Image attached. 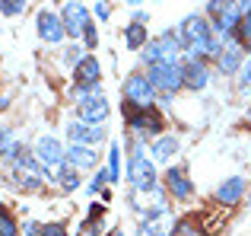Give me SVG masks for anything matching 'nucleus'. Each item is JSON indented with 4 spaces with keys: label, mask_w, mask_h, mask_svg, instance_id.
<instances>
[{
    "label": "nucleus",
    "mask_w": 251,
    "mask_h": 236,
    "mask_svg": "<svg viewBox=\"0 0 251 236\" xmlns=\"http://www.w3.org/2000/svg\"><path fill=\"white\" fill-rule=\"evenodd\" d=\"M172 236H201V230L194 227V220L181 217V220H175V227H172Z\"/></svg>",
    "instance_id": "obj_29"
},
{
    "label": "nucleus",
    "mask_w": 251,
    "mask_h": 236,
    "mask_svg": "<svg viewBox=\"0 0 251 236\" xmlns=\"http://www.w3.org/2000/svg\"><path fill=\"white\" fill-rule=\"evenodd\" d=\"M130 19H134V23H143V26H150V13H143V10H137Z\"/></svg>",
    "instance_id": "obj_36"
},
{
    "label": "nucleus",
    "mask_w": 251,
    "mask_h": 236,
    "mask_svg": "<svg viewBox=\"0 0 251 236\" xmlns=\"http://www.w3.org/2000/svg\"><path fill=\"white\" fill-rule=\"evenodd\" d=\"M245 188H248L245 176H229V179H223L220 185H216V201L226 205V207H235L245 198Z\"/></svg>",
    "instance_id": "obj_16"
},
{
    "label": "nucleus",
    "mask_w": 251,
    "mask_h": 236,
    "mask_svg": "<svg viewBox=\"0 0 251 236\" xmlns=\"http://www.w3.org/2000/svg\"><path fill=\"white\" fill-rule=\"evenodd\" d=\"M19 144H23V141L16 137V131H13L10 124H0V163H13Z\"/></svg>",
    "instance_id": "obj_20"
},
{
    "label": "nucleus",
    "mask_w": 251,
    "mask_h": 236,
    "mask_svg": "<svg viewBox=\"0 0 251 236\" xmlns=\"http://www.w3.org/2000/svg\"><path fill=\"white\" fill-rule=\"evenodd\" d=\"M64 134H67V141H70V144L99 147V144L108 137V131H105V124H89V121H80V118H74V121L64 124Z\"/></svg>",
    "instance_id": "obj_8"
},
{
    "label": "nucleus",
    "mask_w": 251,
    "mask_h": 236,
    "mask_svg": "<svg viewBox=\"0 0 251 236\" xmlns=\"http://www.w3.org/2000/svg\"><path fill=\"white\" fill-rule=\"evenodd\" d=\"M140 55H143V64H147V67L150 64H181L184 45H181L178 29H162L156 38H150Z\"/></svg>",
    "instance_id": "obj_3"
},
{
    "label": "nucleus",
    "mask_w": 251,
    "mask_h": 236,
    "mask_svg": "<svg viewBox=\"0 0 251 236\" xmlns=\"http://www.w3.org/2000/svg\"><path fill=\"white\" fill-rule=\"evenodd\" d=\"M147 42H150L147 26H143V23H134V19H130V23L124 26V45H127L130 51H143V48H147Z\"/></svg>",
    "instance_id": "obj_19"
},
{
    "label": "nucleus",
    "mask_w": 251,
    "mask_h": 236,
    "mask_svg": "<svg viewBox=\"0 0 251 236\" xmlns=\"http://www.w3.org/2000/svg\"><path fill=\"white\" fill-rule=\"evenodd\" d=\"M121 112H124V121H127V131H130L134 141L153 144L159 134H166V118L156 112V109H134V106L124 102Z\"/></svg>",
    "instance_id": "obj_2"
},
{
    "label": "nucleus",
    "mask_w": 251,
    "mask_h": 236,
    "mask_svg": "<svg viewBox=\"0 0 251 236\" xmlns=\"http://www.w3.org/2000/svg\"><path fill=\"white\" fill-rule=\"evenodd\" d=\"M232 38L251 55V13H245V16H242V23H239V29H235Z\"/></svg>",
    "instance_id": "obj_25"
},
{
    "label": "nucleus",
    "mask_w": 251,
    "mask_h": 236,
    "mask_svg": "<svg viewBox=\"0 0 251 236\" xmlns=\"http://www.w3.org/2000/svg\"><path fill=\"white\" fill-rule=\"evenodd\" d=\"M248 118H251V109H248Z\"/></svg>",
    "instance_id": "obj_40"
},
{
    "label": "nucleus",
    "mask_w": 251,
    "mask_h": 236,
    "mask_svg": "<svg viewBox=\"0 0 251 236\" xmlns=\"http://www.w3.org/2000/svg\"><path fill=\"white\" fill-rule=\"evenodd\" d=\"M108 16H111L108 0H96V19H99V23H108Z\"/></svg>",
    "instance_id": "obj_33"
},
{
    "label": "nucleus",
    "mask_w": 251,
    "mask_h": 236,
    "mask_svg": "<svg viewBox=\"0 0 251 236\" xmlns=\"http://www.w3.org/2000/svg\"><path fill=\"white\" fill-rule=\"evenodd\" d=\"M140 236H172L169 220H140Z\"/></svg>",
    "instance_id": "obj_24"
},
{
    "label": "nucleus",
    "mask_w": 251,
    "mask_h": 236,
    "mask_svg": "<svg viewBox=\"0 0 251 236\" xmlns=\"http://www.w3.org/2000/svg\"><path fill=\"white\" fill-rule=\"evenodd\" d=\"M108 236H127V233H124V230H111Z\"/></svg>",
    "instance_id": "obj_39"
},
{
    "label": "nucleus",
    "mask_w": 251,
    "mask_h": 236,
    "mask_svg": "<svg viewBox=\"0 0 251 236\" xmlns=\"http://www.w3.org/2000/svg\"><path fill=\"white\" fill-rule=\"evenodd\" d=\"M25 6H29V0H0V16L16 19V16L25 13Z\"/></svg>",
    "instance_id": "obj_26"
},
{
    "label": "nucleus",
    "mask_w": 251,
    "mask_h": 236,
    "mask_svg": "<svg viewBox=\"0 0 251 236\" xmlns=\"http://www.w3.org/2000/svg\"><path fill=\"white\" fill-rule=\"evenodd\" d=\"M121 96L127 106L134 109H156V102H159V93L153 89V83L147 80V74L143 70H134V74H127L121 80Z\"/></svg>",
    "instance_id": "obj_4"
},
{
    "label": "nucleus",
    "mask_w": 251,
    "mask_h": 236,
    "mask_svg": "<svg viewBox=\"0 0 251 236\" xmlns=\"http://www.w3.org/2000/svg\"><path fill=\"white\" fill-rule=\"evenodd\" d=\"M99 198H102V205H105V201H111V188H102V192H99Z\"/></svg>",
    "instance_id": "obj_38"
},
{
    "label": "nucleus",
    "mask_w": 251,
    "mask_h": 236,
    "mask_svg": "<svg viewBox=\"0 0 251 236\" xmlns=\"http://www.w3.org/2000/svg\"><path fill=\"white\" fill-rule=\"evenodd\" d=\"M54 182L64 188V192H76V188L83 185L80 173H76L74 166H61V169H54Z\"/></svg>",
    "instance_id": "obj_21"
},
{
    "label": "nucleus",
    "mask_w": 251,
    "mask_h": 236,
    "mask_svg": "<svg viewBox=\"0 0 251 236\" xmlns=\"http://www.w3.org/2000/svg\"><path fill=\"white\" fill-rule=\"evenodd\" d=\"M178 147H181V141H178L175 134H159L150 144V156H153V163H172V156L178 153Z\"/></svg>",
    "instance_id": "obj_18"
},
{
    "label": "nucleus",
    "mask_w": 251,
    "mask_h": 236,
    "mask_svg": "<svg viewBox=\"0 0 251 236\" xmlns=\"http://www.w3.org/2000/svg\"><path fill=\"white\" fill-rule=\"evenodd\" d=\"M67 166L76 173H96L99 169V150L86 147V144H67Z\"/></svg>",
    "instance_id": "obj_14"
},
{
    "label": "nucleus",
    "mask_w": 251,
    "mask_h": 236,
    "mask_svg": "<svg viewBox=\"0 0 251 236\" xmlns=\"http://www.w3.org/2000/svg\"><path fill=\"white\" fill-rule=\"evenodd\" d=\"M162 185H166V192L175 201H191L194 198V182H191V176H188L184 166H169L166 173H162Z\"/></svg>",
    "instance_id": "obj_11"
},
{
    "label": "nucleus",
    "mask_w": 251,
    "mask_h": 236,
    "mask_svg": "<svg viewBox=\"0 0 251 236\" xmlns=\"http://www.w3.org/2000/svg\"><path fill=\"white\" fill-rule=\"evenodd\" d=\"M35 32H38V38H42L45 45H61L64 38H67L64 19H61V13H54V10H38V16H35Z\"/></svg>",
    "instance_id": "obj_9"
},
{
    "label": "nucleus",
    "mask_w": 251,
    "mask_h": 236,
    "mask_svg": "<svg viewBox=\"0 0 251 236\" xmlns=\"http://www.w3.org/2000/svg\"><path fill=\"white\" fill-rule=\"evenodd\" d=\"M80 38H83V48L92 55V51L99 48V29H96V23H86V29H83Z\"/></svg>",
    "instance_id": "obj_28"
},
{
    "label": "nucleus",
    "mask_w": 251,
    "mask_h": 236,
    "mask_svg": "<svg viewBox=\"0 0 251 236\" xmlns=\"http://www.w3.org/2000/svg\"><path fill=\"white\" fill-rule=\"evenodd\" d=\"M147 80L153 83V89L159 96H175L184 89V74H181V64H150L147 70Z\"/></svg>",
    "instance_id": "obj_5"
},
{
    "label": "nucleus",
    "mask_w": 251,
    "mask_h": 236,
    "mask_svg": "<svg viewBox=\"0 0 251 236\" xmlns=\"http://www.w3.org/2000/svg\"><path fill=\"white\" fill-rule=\"evenodd\" d=\"M70 80H74L76 89H86V93L102 89V64H99V58L96 55H86L83 61L70 70Z\"/></svg>",
    "instance_id": "obj_7"
},
{
    "label": "nucleus",
    "mask_w": 251,
    "mask_h": 236,
    "mask_svg": "<svg viewBox=\"0 0 251 236\" xmlns=\"http://www.w3.org/2000/svg\"><path fill=\"white\" fill-rule=\"evenodd\" d=\"M86 55H89V51H86L83 48V45H67V48H64L61 51V58H64V64H70V70H74L76 67V64H80L83 61V58Z\"/></svg>",
    "instance_id": "obj_27"
},
{
    "label": "nucleus",
    "mask_w": 251,
    "mask_h": 236,
    "mask_svg": "<svg viewBox=\"0 0 251 236\" xmlns=\"http://www.w3.org/2000/svg\"><path fill=\"white\" fill-rule=\"evenodd\" d=\"M108 115H111V106H108V99H105L102 89H96V93H89L83 102H76V118H80V121L105 124Z\"/></svg>",
    "instance_id": "obj_10"
},
{
    "label": "nucleus",
    "mask_w": 251,
    "mask_h": 236,
    "mask_svg": "<svg viewBox=\"0 0 251 236\" xmlns=\"http://www.w3.org/2000/svg\"><path fill=\"white\" fill-rule=\"evenodd\" d=\"M121 179V144L111 141L108 147V182H118Z\"/></svg>",
    "instance_id": "obj_22"
},
{
    "label": "nucleus",
    "mask_w": 251,
    "mask_h": 236,
    "mask_svg": "<svg viewBox=\"0 0 251 236\" xmlns=\"http://www.w3.org/2000/svg\"><path fill=\"white\" fill-rule=\"evenodd\" d=\"M235 3H239V10H242V16H245V13H251V0H235Z\"/></svg>",
    "instance_id": "obj_37"
},
{
    "label": "nucleus",
    "mask_w": 251,
    "mask_h": 236,
    "mask_svg": "<svg viewBox=\"0 0 251 236\" xmlns=\"http://www.w3.org/2000/svg\"><path fill=\"white\" fill-rule=\"evenodd\" d=\"M105 182H108V169H96V176L86 182V192H89V195H99L105 188Z\"/></svg>",
    "instance_id": "obj_30"
},
{
    "label": "nucleus",
    "mask_w": 251,
    "mask_h": 236,
    "mask_svg": "<svg viewBox=\"0 0 251 236\" xmlns=\"http://www.w3.org/2000/svg\"><path fill=\"white\" fill-rule=\"evenodd\" d=\"M6 182H10L16 192H42L45 188V179L32 169H23V166H10L6 169Z\"/></svg>",
    "instance_id": "obj_17"
},
{
    "label": "nucleus",
    "mask_w": 251,
    "mask_h": 236,
    "mask_svg": "<svg viewBox=\"0 0 251 236\" xmlns=\"http://www.w3.org/2000/svg\"><path fill=\"white\" fill-rule=\"evenodd\" d=\"M61 19H64V29H67L70 38H80L86 23H92L89 10H86L83 0H64L61 3Z\"/></svg>",
    "instance_id": "obj_12"
},
{
    "label": "nucleus",
    "mask_w": 251,
    "mask_h": 236,
    "mask_svg": "<svg viewBox=\"0 0 251 236\" xmlns=\"http://www.w3.org/2000/svg\"><path fill=\"white\" fill-rule=\"evenodd\" d=\"M245 61H248V58H245V48H242V45L232 38V42L220 51V58H216L213 64H216V74H223V77H239V70L245 67Z\"/></svg>",
    "instance_id": "obj_13"
},
{
    "label": "nucleus",
    "mask_w": 251,
    "mask_h": 236,
    "mask_svg": "<svg viewBox=\"0 0 251 236\" xmlns=\"http://www.w3.org/2000/svg\"><path fill=\"white\" fill-rule=\"evenodd\" d=\"M0 236H19V220L10 207L0 205Z\"/></svg>",
    "instance_id": "obj_23"
},
{
    "label": "nucleus",
    "mask_w": 251,
    "mask_h": 236,
    "mask_svg": "<svg viewBox=\"0 0 251 236\" xmlns=\"http://www.w3.org/2000/svg\"><path fill=\"white\" fill-rule=\"evenodd\" d=\"M181 74H184V89L201 93L210 83V61H181Z\"/></svg>",
    "instance_id": "obj_15"
},
{
    "label": "nucleus",
    "mask_w": 251,
    "mask_h": 236,
    "mask_svg": "<svg viewBox=\"0 0 251 236\" xmlns=\"http://www.w3.org/2000/svg\"><path fill=\"white\" fill-rule=\"evenodd\" d=\"M127 150H130V153H127V173H124V179H127L130 192L153 195L156 188H159V173H156L153 156H147V144H140V141L130 137Z\"/></svg>",
    "instance_id": "obj_1"
},
{
    "label": "nucleus",
    "mask_w": 251,
    "mask_h": 236,
    "mask_svg": "<svg viewBox=\"0 0 251 236\" xmlns=\"http://www.w3.org/2000/svg\"><path fill=\"white\" fill-rule=\"evenodd\" d=\"M42 236H67V224H61V220L42 224Z\"/></svg>",
    "instance_id": "obj_32"
},
{
    "label": "nucleus",
    "mask_w": 251,
    "mask_h": 236,
    "mask_svg": "<svg viewBox=\"0 0 251 236\" xmlns=\"http://www.w3.org/2000/svg\"><path fill=\"white\" fill-rule=\"evenodd\" d=\"M32 150H35L38 163H42V166H48L51 173H54V169H61V166H67V147H64L57 137H51V134H42L35 144H32Z\"/></svg>",
    "instance_id": "obj_6"
},
{
    "label": "nucleus",
    "mask_w": 251,
    "mask_h": 236,
    "mask_svg": "<svg viewBox=\"0 0 251 236\" xmlns=\"http://www.w3.org/2000/svg\"><path fill=\"white\" fill-rule=\"evenodd\" d=\"M23 233H25V236H42V224H35V220H25V224H23Z\"/></svg>",
    "instance_id": "obj_34"
},
{
    "label": "nucleus",
    "mask_w": 251,
    "mask_h": 236,
    "mask_svg": "<svg viewBox=\"0 0 251 236\" xmlns=\"http://www.w3.org/2000/svg\"><path fill=\"white\" fill-rule=\"evenodd\" d=\"M105 233V224H102V217H89V220H86V224L80 227V236H102Z\"/></svg>",
    "instance_id": "obj_31"
},
{
    "label": "nucleus",
    "mask_w": 251,
    "mask_h": 236,
    "mask_svg": "<svg viewBox=\"0 0 251 236\" xmlns=\"http://www.w3.org/2000/svg\"><path fill=\"white\" fill-rule=\"evenodd\" d=\"M89 217H105V205H96V201H92V205H89Z\"/></svg>",
    "instance_id": "obj_35"
}]
</instances>
